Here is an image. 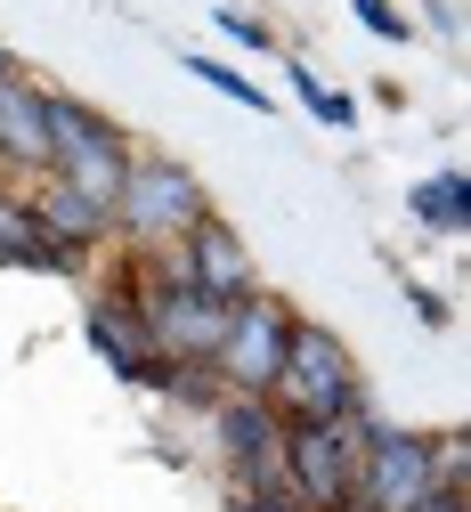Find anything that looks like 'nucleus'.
<instances>
[{"label":"nucleus","mask_w":471,"mask_h":512,"mask_svg":"<svg viewBox=\"0 0 471 512\" xmlns=\"http://www.w3.org/2000/svg\"><path fill=\"white\" fill-rule=\"evenodd\" d=\"M268 407H277L285 423H342L366 407V382L350 366V342L333 326H309V317H293L285 334V358H277V382H268Z\"/></svg>","instance_id":"obj_1"},{"label":"nucleus","mask_w":471,"mask_h":512,"mask_svg":"<svg viewBox=\"0 0 471 512\" xmlns=\"http://www.w3.org/2000/svg\"><path fill=\"white\" fill-rule=\"evenodd\" d=\"M204 212H212V196H204V179H195L187 163L130 155V179H122V196H114V236L130 252H171Z\"/></svg>","instance_id":"obj_2"},{"label":"nucleus","mask_w":471,"mask_h":512,"mask_svg":"<svg viewBox=\"0 0 471 512\" xmlns=\"http://www.w3.org/2000/svg\"><path fill=\"white\" fill-rule=\"evenodd\" d=\"M49 171L114 212L122 179H130V139L114 131L98 106H82L74 90H49Z\"/></svg>","instance_id":"obj_3"},{"label":"nucleus","mask_w":471,"mask_h":512,"mask_svg":"<svg viewBox=\"0 0 471 512\" xmlns=\"http://www.w3.org/2000/svg\"><path fill=\"white\" fill-rule=\"evenodd\" d=\"M374 431V407L342 423H285V480L309 512H358V439Z\"/></svg>","instance_id":"obj_4"},{"label":"nucleus","mask_w":471,"mask_h":512,"mask_svg":"<svg viewBox=\"0 0 471 512\" xmlns=\"http://www.w3.org/2000/svg\"><path fill=\"white\" fill-rule=\"evenodd\" d=\"M285 334H293V309L277 301V293H244V301H228V326H220V350H212V366H220V382L228 391H252V399H268V382H277V358H285Z\"/></svg>","instance_id":"obj_5"},{"label":"nucleus","mask_w":471,"mask_h":512,"mask_svg":"<svg viewBox=\"0 0 471 512\" xmlns=\"http://www.w3.org/2000/svg\"><path fill=\"white\" fill-rule=\"evenodd\" d=\"M431 488H439V464H431V439L423 431L374 423L358 439V512H415Z\"/></svg>","instance_id":"obj_6"},{"label":"nucleus","mask_w":471,"mask_h":512,"mask_svg":"<svg viewBox=\"0 0 471 512\" xmlns=\"http://www.w3.org/2000/svg\"><path fill=\"white\" fill-rule=\"evenodd\" d=\"M212 447H220V464L228 480H252V472H277L285 464V415L252 399V391H228L212 407Z\"/></svg>","instance_id":"obj_7"},{"label":"nucleus","mask_w":471,"mask_h":512,"mask_svg":"<svg viewBox=\"0 0 471 512\" xmlns=\"http://www.w3.org/2000/svg\"><path fill=\"white\" fill-rule=\"evenodd\" d=\"M90 350H98V358H106L122 382L155 391L163 350H155V334H147V309H139V293H130V285H114V293H98V301H90Z\"/></svg>","instance_id":"obj_8"},{"label":"nucleus","mask_w":471,"mask_h":512,"mask_svg":"<svg viewBox=\"0 0 471 512\" xmlns=\"http://www.w3.org/2000/svg\"><path fill=\"white\" fill-rule=\"evenodd\" d=\"M179 277L195 285V293H212V301H244L260 277H252V252H244V236L220 220V212H204V220H195L179 244Z\"/></svg>","instance_id":"obj_9"},{"label":"nucleus","mask_w":471,"mask_h":512,"mask_svg":"<svg viewBox=\"0 0 471 512\" xmlns=\"http://www.w3.org/2000/svg\"><path fill=\"white\" fill-rule=\"evenodd\" d=\"M25 204H33L41 236H49V244H65V252H74V261H82L90 244H106V236H114V212H106L98 196H82V187H65L57 171H41V187H33Z\"/></svg>","instance_id":"obj_10"},{"label":"nucleus","mask_w":471,"mask_h":512,"mask_svg":"<svg viewBox=\"0 0 471 512\" xmlns=\"http://www.w3.org/2000/svg\"><path fill=\"white\" fill-rule=\"evenodd\" d=\"M0 163L9 171H49V90L25 74L0 82Z\"/></svg>","instance_id":"obj_11"},{"label":"nucleus","mask_w":471,"mask_h":512,"mask_svg":"<svg viewBox=\"0 0 471 512\" xmlns=\"http://www.w3.org/2000/svg\"><path fill=\"white\" fill-rule=\"evenodd\" d=\"M0 269H82L65 244H49V236H41L33 204H25V196H9V187H0Z\"/></svg>","instance_id":"obj_12"},{"label":"nucleus","mask_w":471,"mask_h":512,"mask_svg":"<svg viewBox=\"0 0 471 512\" xmlns=\"http://www.w3.org/2000/svg\"><path fill=\"white\" fill-rule=\"evenodd\" d=\"M407 212H415V228H431V236H471V179H463V171L415 179V187H407Z\"/></svg>","instance_id":"obj_13"},{"label":"nucleus","mask_w":471,"mask_h":512,"mask_svg":"<svg viewBox=\"0 0 471 512\" xmlns=\"http://www.w3.org/2000/svg\"><path fill=\"white\" fill-rule=\"evenodd\" d=\"M155 391H171L179 407H204V415H212V407L228 399V382H220V366H212V358H163Z\"/></svg>","instance_id":"obj_14"},{"label":"nucleus","mask_w":471,"mask_h":512,"mask_svg":"<svg viewBox=\"0 0 471 512\" xmlns=\"http://www.w3.org/2000/svg\"><path fill=\"white\" fill-rule=\"evenodd\" d=\"M179 66L204 82V90H220V98H236L244 114H268V90L252 82V74H236V66H220V57H179Z\"/></svg>","instance_id":"obj_15"},{"label":"nucleus","mask_w":471,"mask_h":512,"mask_svg":"<svg viewBox=\"0 0 471 512\" xmlns=\"http://www.w3.org/2000/svg\"><path fill=\"white\" fill-rule=\"evenodd\" d=\"M293 74V90H301V106L317 114V122H333V131H342V122H358V98H342V90H325L309 66H285Z\"/></svg>","instance_id":"obj_16"},{"label":"nucleus","mask_w":471,"mask_h":512,"mask_svg":"<svg viewBox=\"0 0 471 512\" xmlns=\"http://www.w3.org/2000/svg\"><path fill=\"white\" fill-rule=\"evenodd\" d=\"M350 17H358L374 41H415V17L398 9V0H350Z\"/></svg>","instance_id":"obj_17"},{"label":"nucleus","mask_w":471,"mask_h":512,"mask_svg":"<svg viewBox=\"0 0 471 512\" xmlns=\"http://www.w3.org/2000/svg\"><path fill=\"white\" fill-rule=\"evenodd\" d=\"M212 17H220V33H228V41H244V49H268V25H260V17H244V9H228V0H220Z\"/></svg>","instance_id":"obj_18"},{"label":"nucleus","mask_w":471,"mask_h":512,"mask_svg":"<svg viewBox=\"0 0 471 512\" xmlns=\"http://www.w3.org/2000/svg\"><path fill=\"white\" fill-rule=\"evenodd\" d=\"M236 512H309L293 488H268V496H236Z\"/></svg>","instance_id":"obj_19"},{"label":"nucleus","mask_w":471,"mask_h":512,"mask_svg":"<svg viewBox=\"0 0 471 512\" xmlns=\"http://www.w3.org/2000/svg\"><path fill=\"white\" fill-rule=\"evenodd\" d=\"M407 301H415V317H423V326H431V334L447 326V301H439V293H423V285H407Z\"/></svg>","instance_id":"obj_20"},{"label":"nucleus","mask_w":471,"mask_h":512,"mask_svg":"<svg viewBox=\"0 0 471 512\" xmlns=\"http://www.w3.org/2000/svg\"><path fill=\"white\" fill-rule=\"evenodd\" d=\"M415 512H463V480H439V488H431Z\"/></svg>","instance_id":"obj_21"},{"label":"nucleus","mask_w":471,"mask_h":512,"mask_svg":"<svg viewBox=\"0 0 471 512\" xmlns=\"http://www.w3.org/2000/svg\"><path fill=\"white\" fill-rule=\"evenodd\" d=\"M9 74H25V66H17V49H9V41H0V82H9Z\"/></svg>","instance_id":"obj_22"}]
</instances>
